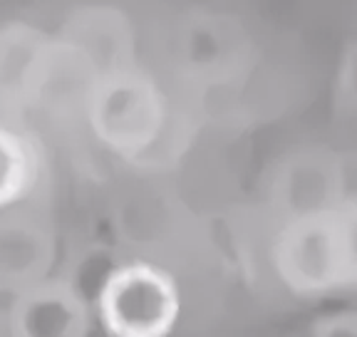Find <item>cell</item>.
Returning a JSON list of instances; mask_svg holds the SVG:
<instances>
[{"instance_id": "cell-1", "label": "cell", "mask_w": 357, "mask_h": 337, "mask_svg": "<svg viewBox=\"0 0 357 337\" xmlns=\"http://www.w3.org/2000/svg\"><path fill=\"white\" fill-rule=\"evenodd\" d=\"M261 65L256 40L236 13L194 6L169 20L159 72L186 107L206 112L213 100H231L248 87Z\"/></svg>"}, {"instance_id": "cell-2", "label": "cell", "mask_w": 357, "mask_h": 337, "mask_svg": "<svg viewBox=\"0 0 357 337\" xmlns=\"http://www.w3.org/2000/svg\"><path fill=\"white\" fill-rule=\"evenodd\" d=\"M184 100L149 62L102 75L84 104L82 127L102 152L127 164H146L186 122Z\"/></svg>"}, {"instance_id": "cell-3", "label": "cell", "mask_w": 357, "mask_h": 337, "mask_svg": "<svg viewBox=\"0 0 357 337\" xmlns=\"http://www.w3.org/2000/svg\"><path fill=\"white\" fill-rule=\"evenodd\" d=\"M107 337H169L181 320V288L164 265L122 260L92 298Z\"/></svg>"}, {"instance_id": "cell-4", "label": "cell", "mask_w": 357, "mask_h": 337, "mask_svg": "<svg viewBox=\"0 0 357 337\" xmlns=\"http://www.w3.org/2000/svg\"><path fill=\"white\" fill-rule=\"evenodd\" d=\"M268 258L275 281L298 300H318L345 290L335 208L278 224Z\"/></svg>"}, {"instance_id": "cell-5", "label": "cell", "mask_w": 357, "mask_h": 337, "mask_svg": "<svg viewBox=\"0 0 357 337\" xmlns=\"http://www.w3.org/2000/svg\"><path fill=\"white\" fill-rule=\"evenodd\" d=\"M342 198V162L333 146H296L268 174L266 203L275 224L328 214L340 206Z\"/></svg>"}, {"instance_id": "cell-6", "label": "cell", "mask_w": 357, "mask_h": 337, "mask_svg": "<svg viewBox=\"0 0 357 337\" xmlns=\"http://www.w3.org/2000/svg\"><path fill=\"white\" fill-rule=\"evenodd\" d=\"M60 273V236L38 201L0 211V300Z\"/></svg>"}, {"instance_id": "cell-7", "label": "cell", "mask_w": 357, "mask_h": 337, "mask_svg": "<svg viewBox=\"0 0 357 337\" xmlns=\"http://www.w3.org/2000/svg\"><path fill=\"white\" fill-rule=\"evenodd\" d=\"M52 30L77 47L100 77L144 62L139 25L114 0H77L57 15Z\"/></svg>"}, {"instance_id": "cell-8", "label": "cell", "mask_w": 357, "mask_h": 337, "mask_svg": "<svg viewBox=\"0 0 357 337\" xmlns=\"http://www.w3.org/2000/svg\"><path fill=\"white\" fill-rule=\"evenodd\" d=\"M8 337H92V303L62 273L6 300Z\"/></svg>"}, {"instance_id": "cell-9", "label": "cell", "mask_w": 357, "mask_h": 337, "mask_svg": "<svg viewBox=\"0 0 357 337\" xmlns=\"http://www.w3.org/2000/svg\"><path fill=\"white\" fill-rule=\"evenodd\" d=\"M52 28L33 17L0 20V117L25 122V100Z\"/></svg>"}, {"instance_id": "cell-10", "label": "cell", "mask_w": 357, "mask_h": 337, "mask_svg": "<svg viewBox=\"0 0 357 337\" xmlns=\"http://www.w3.org/2000/svg\"><path fill=\"white\" fill-rule=\"evenodd\" d=\"M45 176V149L25 122L0 117V211L38 196Z\"/></svg>"}, {"instance_id": "cell-11", "label": "cell", "mask_w": 357, "mask_h": 337, "mask_svg": "<svg viewBox=\"0 0 357 337\" xmlns=\"http://www.w3.org/2000/svg\"><path fill=\"white\" fill-rule=\"evenodd\" d=\"M333 107L340 119L357 124V40L347 42L337 62L333 82Z\"/></svg>"}, {"instance_id": "cell-12", "label": "cell", "mask_w": 357, "mask_h": 337, "mask_svg": "<svg viewBox=\"0 0 357 337\" xmlns=\"http://www.w3.org/2000/svg\"><path fill=\"white\" fill-rule=\"evenodd\" d=\"M335 226L340 241L345 290H357V198H347L335 208Z\"/></svg>"}, {"instance_id": "cell-13", "label": "cell", "mask_w": 357, "mask_h": 337, "mask_svg": "<svg viewBox=\"0 0 357 337\" xmlns=\"http://www.w3.org/2000/svg\"><path fill=\"white\" fill-rule=\"evenodd\" d=\"M305 337H357V308H337L315 318Z\"/></svg>"}, {"instance_id": "cell-14", "label": "cell", "mask_w": 357, "mask_h": 337, "mask_svg": "<svg viewBox=\"0 0 357 337\" xmlns=\"http://www.w3.org/2000/svg\"><path fill=\"white\" fill-rule=\"evenodd\" d=\"M0 337H8V313L3 300H0Z\"/></svg>"}]
</instances>
